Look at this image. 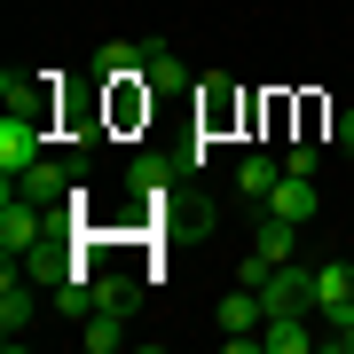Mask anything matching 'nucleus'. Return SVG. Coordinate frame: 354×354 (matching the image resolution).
<instances>
[{
  "label": "nucleus",
  "mask_w": 354,
  "mask_h": 354,
  "mask_svg": "<svg viewBox=\"0 0 354 354\" xmlns=\"http://www.w3.org/2000/svg\"><path fill=\"white\" fill-rule=\"evenodd\" d=\"M354 315V260H323L315 268V323H346Z\"/></svg>",
  "instance_id": "4"
},
{
  "label": "nucleus",
  "mask_w": 354,
  "mask_h": 354,
  "mask_svg": "<svg viewBox=\"0 0 354 354\" xmlns=\"http://www.w3.org/2000/svg\"><path fill=\"white\" fill-rule=\"evenodd\" d=\"M260 307L268 315H315V268H276V276L260 283Z\"/></svg>",
  "instance_id": "2"
},
{
  "label": "nucleus",
  "mask_w": 354,
  "mask_h": 354,
  "mask_svg": "<svg viewBox=\"0 0 354 354\" xmlns=\"http://www.w3.org/2000/svg\"><path fill=\"white\" fill-rule=\"evenodd\" d=\"M39 158H48V111H39V102L0 111V174H24Z\"/></svg>",
  "instance_id": "1"
},
{
  "label": "nucleus",
  "mask_w": 354,
  "mask_h": 354,
  "mask_svg": "<svg viewBox=\"0 0 354 354\" xmlns=\"http://www.w3.org/2000/svg\"><path fill=\"white\" fill-rule=\"evenodd\" d=\"M283 174H315V142H291V150H283Z\"/></svg>",
  "instance_id": "16"
},
{
  "label": "nucleus",
  "mask_w": 354,
  "mask_h": 354,
  "mask_svg": "<svg viewBox=\"0 0 354 354\" xmlns=\"http://www.w3.org/2000/svg\"><path fill=\"white\" fill-rule=\"evenodd\" d=\"M276 181H283V165H268V158H244V165H236V189H244V197H268Z\"/></svg>",
  "instance_id": "14"
},
{
  "label": "nucleus",
  "mask_w": 354,
  "mask_h": 354,
  "mask_svg": "<svg viewBox=\"0 0 354 354\" xmlns=\"http://www.w3.org/2000/svg\"><path fill=\"white\" fill-rule=\"evenodd\" d=\"M134 276H95V307H118V315H134Z\"/></svg>",
  "instance_id": "15"
},
{
  "label": "nucleus",
  "mask_w": 354,
  "mask_h": 354,
  "mask_svg": "<svg viewBox=\"0 0 354 354\" xmlns=\"http://www.w3.org/2000/svg\"><path fill=\"white\" fill-rule=\"evenodd\" d=\"M165 181H174V158H134L127 165V197H142V205H158Z\"/></svg>",
  "instance_id": "12"
},
{
  "label": "nucleus",
  "mask_w": 354,
  "mask_h": 354,
  "mask_svg": "<svg viewBox=\"0 0 354 354\" xmlns=\"http://www.w3.org/2000/svg\"><path fill=\"white\" fill-rule=\"evenodd\" d=\"M323 346H339V354H354V315H346V323H330V330H323Z\"/></svg>",
  "instance_id": "17"
},
{
  "label": "nucleus",
  "mask_w": 354,
  "mask_h": 354,
  "mask_svg": "<svg viewBox=\"0 0 354 354\" xmlns=\"http://www.w3.org/2000/svg\"><path fill=\"white\" fill-rule=\"evenodd\" d=\"M24 330H32V283H24V268L8 260V268H0V339L16 346Z\"/></svg>",
  "instance_id": "5"
},
{
  "label": "nucleus",
  "mask_w": 354,
  "mask_h": 354,
  "mask_svg": "<svg viewBox=\"0 0 354 354\" xmlns=\"http://www.w3.org/2000/svg\"><path fill=\"white\" fill-rule=\"evenodd\" d=\"M142 79H150V95H174L189 71H181V55L165 48V39H150V64H142Z\"/></svg>",
  "instance_id": "13"
},
{
  "label": "nucleus",
  "mask_w": 354,
  "mask_h": 354,
  "mask_svg": "<svg viewBox=\"0 0 354 354\" xmlns=\"http://www.w3.org/2000/svg\"><path fill=\"white\" fill-rule=\"evenodd\" d=\"M299 228H307V221H283V213H268V205H260V236H252V252L276 260V268L299 260Z\"/></svg>",
  "instance_id": "8"
},
{
  "label": "nucleus",
  "mask_w": 354,
  "mask_h": 354,
  "mask_svg": "<svg viewBox=\"0 0 354 354\" xmlns=\"http://www.w3.org/2000/svg\"><path fill=\"white\" fill-rule=\"evenodd\" d=\"M268 213H283V221H315V213H323V197H315V174H283L276 189H268Z\"/></svg>",
  "instance_id": "7"
},
{
  "label": "nucleus",
  "mask_w": 354,
  "mask_h": 354,
  "mask_svg": "<svg viewBox=\"0 0 354 354\" xmlns=\"http://www.w3.org/2000/svg\"><path fill=\"white\" fill-rule=\"evenodd\" d=\"M142 64H150V39H102V48H95V71L102 79H142Z\"/></svg>",
  "instance_id": "9"
},
{
  "label": "nucleus",
  "mask_w": 354,
  "mask_h": 354,
  "mask_svg": "<svg viewBox=\"0 0 354 354\" xmlns=\"http://www.w3.org/2000/svg\"><path fill=\"white\" fill-rule=\"evenodd\" d=\"M260 339H268V354H315L323 330H315V315H268Z\"/></svg>",
  "instance_id": "6"
},
{
  "label": "nucleus",
  "mask_w": 354,
  "mask_h": 354,
  "mask_svg": "<svg viewBox=\"0 0 354 354\" xmlns=\"http://www.w3.org/2000/svg\"><path fill=\"white\" fill-rule=\"evenodd\" d=\"M127 339H134V330H127V315H118V307H95V315L79 323V346H87V354H118Z\"/></svg>",
  "instance_id": "10"
},
{
  "label": "nucleus",
  "mask_w": 354,
  "mask_h": 354,
  "mask_svg": "<svg viewBox=\"0 0 354 354\" xmlns=\"http://www.w3.org/2000/svg\"><path fill=\"white\" fill-rule=\"evenodd\" d=\"M0 181H16V197H32V205H64L71 189H79V174L64 158H39V165H24V174H0Z\"/></svg>",
  "instance_id": "3"
},
{
  "label": "nucleus",
  "mask_w": 354,
  "mask_h": 354,
  "mask_svg": "<svg viewBox=\"0 0 354 354\" xmlns=\"http://www.w3.org/2000/svg\"><path fill=\"white\" fill-rule=\"evenodd\" d=\"M213 323H221V330H260V323H268V307H260V291H252V283H236V291L213 307Z\"/></svg>",
  "instance_id": "11"
},
{
  "label": "nucleus",
  "mask_w": 354,
  "mask_h": 354,
  "mask_svg": "<svg viewBox=\"0 0 354 354\" xmlns=\"http://www.w3.org/2000/svg\"><path fill=\"white\" fill-rule=\"evenodd\" d=\"M339 150H354V111H339Z\"/></svg>",
  "instance_id": "18"
}]
</instances>
